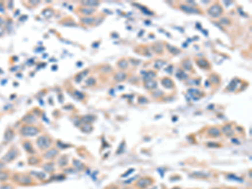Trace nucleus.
I'll use <instances>...</instances> for the list:
<instances>
[{
    "label": "nucleus",
    "instance_id": "20e7f679",
    "mask_svg": "<svg viewBox=\"0 0 252 189\" xmlns=\"http://www.w3.org/2000/svg\"><path fill=\"white\" fill-rule=\"evenodd\" d=\"M152 182H153V180L151 179V177H142L139 181H137L136 186L139 188L144 189L147 188V187H149L150 185H151Z\"/></svg>",
    "mask_w": 252,
    "mask_h": 189
},
{
    "label": "nucleus",
    "instance_id": "2f4dec72",
    "mask_svg": "<svg viewBox=\"0 0 252 189\" xmlns=\"http://www.w3.org/2000/svg\"><path fill=\"white\" fill-rule=\"evenodd\" d=\"M220 23L224 24V25H229L230 24V20L228 18H222L220 19Z\"/></svg>",
    "mask_w": 252,
    "mask_h": 189
},
{
    "label": "nucleus",
    "instance_id": "393cba45",
    "mask_svg": "<svg viewBox=\"0 0 252 189\" xmlns=\"http://www.w3.org/2000/svg\"><path fill=\"white\" fill-rule=\"evenodd\" d=\"M188 92L189 93H191L192 96H193V95H195V96H196V95H199V96H201V93H202L199 90L195 89V88H191V89H189Z\"/></svg>",
    "mask_w": 252,
    "mask_h": 189
},
{
    "label": "nucleus",
    "instance_id": "9d476101",
    "mask_svg": "<svg viewBox=\"0 0 252 189\" xmlns=\"http://www.w3.org/2000/svg\"><path fill=\"white\" fill-rule=\"evenodd\" d=\"M208 134L212 136V137H218L221 134L220 130L218 129V128H215V127H213V128H210L208 130Z\"/></svg>",
    "mask_w": 252,
    "mask_h": 189
},
{
    "label": "nucleus",
    "instance_id": "c756f323",
    "mask_svg": "<svg viewBox=\"0 0 252 189\" xmlns=\"http://www.w3.org/2000/svg\"><path fill=\"white\" fill-rule=\"evenodd\" d=\"M82 120H83V122H85V123H87V122H91L92 120H93V117H92V116H90V115L85 116V117L82 118Z\"/></svg>",
    "mask_w": 252,
    "mask_h": 189
},
{
    "label": "nucleus",
    "instance_id": "f3484780",
    "mask_svg": "<svg viewBox=\"0 0 252 189\" xmlns=\"http://www.w3.org/2000/svg\"><path fill=\"white\" fill-rule=\"evenodd\" d=\"M153 50L156 53H162L163 48H162V45L160 43H156L153 46Z\"/></svg>",
    "mask_w": 252,
    "mask_h": 189
},
{
    "label": "nucleus",
    "instance_id": "7ed1b4c3",
    "mask_svg": "<svg viewBox=\"0 0 252 189\" xmlns=\"http://www.w3.org/2000/svg\"><path fill=\"white\" fill-rule=\"evenodd\" d=\"M51 144V141L49 137L42 135L40 137H39L37 139V145L39 148H40L41 150H46L47 148H49Z\"/></svg>",
    "mask_w": 252,
    "mask_h": 189
},
{
    "label": "nucleus",
    "instance_id": "a211bd4d",
    "mask_svg": "<svg viewBox=\"0 0 252 189\" xmlns=\"http://www.w3.org/2000/svg\"><path fill=\"white\" fill-rule=\"evenodd\" d=\"M36 120V119L33 115H27L25 119H24V121H25V123H28V124L34 123Z\"/></svg>",
    "mask_w": 252,
    "mask_h": 189
},
{
    "label": "nucleus",
    "instance_id": "4468645a",
    "mask_svg": "<svg viewBox=\"0 0 252 189\" xmlns=\"http://www.w3.org/2000/svg\"><path fill=\"white\" fill-rule=\"evenodd\" d=\"M155 76H156L155 72H154L153 71H149L148 72L145 73V75H144V80H145V81L152 80Z\"/></svg>",
    "mask_w": 252,
    "mask_h": 189
},
{
    "label": "nucleus",
    "instance_id": "bb28decb",
    "mask_svg": "<svg viewBox=\"0 0 252 189\" xmlns=\"http://www.w3.org/2000/svg\"><path fill=\"white\" fill-rule=\"evenodd\" d=\"M210 81L213 83H218L220 80H219V77L217 75H212L210 76Z\"/></svg>",
    "mask_w": 252,
    "mask_h": 189
},
{
    "label": "nucleus",
    "instance_id": "ea45409f",
    "mask_svg": "<svg viewBox=\"0 0 252 189\" xmlns=\"http://www.w3.org/2000/svg\"><path fill=\"white\" fill-rule=\"evenodd\" d=\"M173 189H180V188H173Z\"/></svg>",
    "mask_w": 252,
    "mask_h": 189
},
{
    "label": "nucleus",
    "instance_id": "423d86ee",
    "mask_svg": "<svg viewBox=\"0 0 252 189\" xmlns=\"http://www.w3.org/2000/svg\"><path fill=\"white\" fill-rule=\"evenodd\" d=\"M17 155H18V151H17V150L12 149V150H10V151H9V152L4 155V157L3 158V160L4 162H11V161H13V160L17 156Z\"/></svg>",
    "mask_w": 252,
    "mask_h": 189
},
{
    "label": "nucleus",
    "instance_id": "2eb2a0df",
    "mask_svg": "<svg viewBox=\"0 0 252 189\" xmlns=\"http://www.w3.org/2000/svg\"><path fill=\"white\" fill-rule=\"evenodd\" d=\"M82 5H86V6H98L99 4V1H92V0H90V1H82Z\"/></svg>",
    "mask_w": 252,
    "mask_h": 189
},
{
    "label": "nucleus",
    "instance_id": "58836bf2",
    "mask_svg": "<svg viewBox=\"0 0 252 189\" xmlns=\"http://www.w3.org/2000/svg\"><path fill=\"white\" fill-rule=\"evenodd\" d=\"M124 189H131V188H124Z\"/></svg>",
    "mask_w": 252,
    "mask_h": 189
},
{
    "label": "nucleus",
    "instance_id": "4c0bfd02",
    "mask_svg": "<svg viewBox=\"0 0 252 189\" xmlns=\"http://www.w3.org/2000/svg\"><path fill=\"white\" fill-rule=\"evenodd\" d=\"M208 146H214V147H219L220 145L218 144H208Z\"/></svg>",
    "mask_w": 252,
    "mask_h": 189
},
{
    "label": "nucleus",
    "instance_id": "f03ea898",
    "mask_svg": "<svg viewBox=\"0 0 252 189\" xmlns=\"http://www.w3.org/2000/svg\"><path fill=\"white\" fill-rule=\"evenodd\" d=\"M208 14L211 17H213V18H218L223 13V9H222V7L218 3H215V4L212 5L209 8V9L208 10Z\"/></svg>",
    "mask_w": 252,
    "mask_h": 189
},
{
    "label": "nucleus",
    "instance_id": "c85d7f7f",
    "mask_svg": "<svg viewBox=\"0 0 252 189\" xmlns=\"http://www.w3.org/2000/svg\"><path fill=\"white\" fill-rule=\"evenodd\" d=\"M8 178V174L4 172H0V180L4 181Z\"/></svg>",
    "mask_w": 252,
    "mask_h": 189
},
{
    "label": "nucleus",
    "instance_id": "aec40b11",
    "mask_svg": "<svg viewBox=\"0 0 252 189\" xmlns=\"http://www.w3.org/2000/svg\"><path fill=\"white\" fill-rule=\"evenodd\" d=\"M182 66L186 70H191L192 67V62H190V60H185L182 62Z\"/></svg>",
    "mask_w": 252,
    "mask_h": 189
},
{
    "label": "nucleus",
    "instance_id": "6ab92c4d",
    "mask_svg": "<svg viewBox=\"0 0 252 189\" xmlns=\"http://www.w3.org/2000/svg\"><path fill=\"white\" fill-rule=\"evenodd\" d=\"M118 66L121 69H126L128 67V62L125 59H122L118 62Z\"/></svg>",
    "mask_w": 252,
    "mask_h": 189
},
{
    "label": "nucleus",
    "instance_id": "9b49d317",
    "mask_svg": "<svg viewBox=\"0 0 252 189\" xmlns=\"http://www.w3.org/2000/svg\"><path fill=\"white\" fill-rule=\"evenodd\" d=\"M222 131L224 134H225L227 136H232L234 134V130L230 125H226L222 128Z\"/></svg>",
    "mask_w": 252,
    "mask_h": 189
},
{
    "label": "nucleus",
    "instance_id": "b1692460",
    "mask_svg": "<svg viewBox=\"0 0 252 189\" xmlns=\"http://www.w3.org/2000/svg\"><path fill=\"white\" fill-rule=\"evenodd\" d=\"M82 12L83 13V14H85V15H91L92 13L94 12V9H91V8H84L83 9H82Z\"/></svg>",
    "mask_w": 252,
    "mask_h": 189
},
{
    "label": "nucleus",
    "instance_id": "7c9ffc66",
    "mask_svg": "<svg viewBox=\"0 0 252 189\" xmlns=\"http://www.w3.org/2000/svg\"><path fill=\"white\" fill-rule=\"evenodd\" d=\"M236 83H237V82H235V80L231 82V83L229 84V90H230V91H233V90H235V88H236Z\"/></svg>",
    "mask_w": 252,
    "mask_h": 189
},
{
    "label": "nucleus",
    "instance_id": "0eeeda50",
    "mask_svg": "<svg viewBox=\"0 0 252 189\" xmlns=\"http://www.w3.org/2000/svg\"><path fill=\"white\" fill-rule=\"evenodd\" d=\"M17 182H19V183H22V184H29L32 182V180L30 179V177L27 176H24V175H21V176H18L17 177Z\"/></svg>",
    "mask_w": 252,
    "mask_h": 189
},
{
    "label": "nucleus",
    "instance_id": "e433bc0d",
    "mask_svg": "<svg viewBox=\"0 0 252 189\" xmlns=\"http://www.w3.org/2000/svg\"><path fill=\"white\" fill-rule=\"evenodd\" d=\"M139 103H148V100L145 97H140V98H139Z\"/></svg>",
    "mask_w": 252,
    "mask_h": 189
},
{
    "label": "nucleus",
    "instance_id": "a878e982",
    "mask_svg": "<svg viewBox=\"0 0 252 189\" xmlns=\"http://www.w3.org/2000/svg\"><path fill=\"white\" fill-rule=\"evenodd\" d=\"M13 132L11 129H8L7 131H6V134H5V139L7 140V141H9V140H10L11 139L13 138Z\"/></svg>",
    "mask_w": 252,
    "mask_h": 189
},
{
    "label": "nucleus",
    "instance_id": "412c9836",
    "mask_svg": "<svg viewBox=\"0 0 252 189\" xmlns=\"http://www.w3.org/2000/svg\"><path fill=\"white\" fill-rule=\"evenodd\" d=\"M82 23L83 24H86V25H92L95 22V19L94 18H89V17H87V18H83L82 19Z\"/></svg>",
    "mask_w": 252,
    "mask_h": 189
},
{
    "label": "nucleus",
    "instance_id": "4be33fe9",
    "mask_svg": "<svg viewBox=\"0 0 252 189\" xmlns=\"http://www.w3.org/2000/svg\"><path fill=\"white\" fill-rule=\"evenodd\" d=\"M166 46H167V49L169 50V51H170L171 53H172L173 55H177V54L180 53V50H178L176 47L172 46H170V45H167Z\"/></svg>",
    "mask_w": 252,
    "mask_h": 189
},
{
    "label": "nucleus",
    "instance_id": "1a4fd4ad",
    "mask_svg": "<svg viewBox=\"0 0 252 189\" xmlns=\"http://www.w3.org/2000/svg\"><path fill=\"white\" fill-rule=\"evenodd\" d=\"M144 86L146 89H155L157 88V82L153 80H149L145 81L144 83Z\"/></svg>",
    "mask_w": 252,
    "mask_h": 189
},
{
    "label": "nucleus",
    "instance_id": "5701e85b",
    "mask_svg": "<svg viewBox=\"0 0 252 189\" xmlns=\"http://www.w3.org/2000/svg\"><path fill=\"white\" fill-rule=\"evenodd\" d=\"M165 64H166V62H165V61L158 60V61H156V62H155V64H154V66H155L156 69H161L162 67H163Z\"/></svg>",
    "mask_w": 252,
    "mask_h": 189
},
{
    "label": "nucleus",
    "instance_id": "f257e3e1",
    "mask_svg": "<svg viewBox=\"0 0 252 189\" xmlns=\"http://www.w3.org/2000/svg\"><path fill=\"white\" fill-rule=\"evenodd\" d=\"M39 133L37 128L33 126H24L20 129V134L23 136H34Z\"/></svg>",
    "mask_w": 252,
    "mask_h": 189
},
{
    "label": "nucleus",
    "instance_id": "a19ab883",
    "mask_svg": "<svg viewBox=\"0 0 252 189\" xmlns=\"http://www.w3.org/2000/svg\"><path fill=\"white\" fill-rule=\"evenodd\" d=\"M214 189H218V188H214Z\"/></svg>",
    "mask_w": 252,
    "mask_h": 189
},
{
    "label": "nucleus",
    "instance_id": "72a5a7b5",
    "mask_svg": "<svg viewBox=\"0 0 252 189\" xmlns=\"http://www.w3.org/2000/svg\"><path fill=\"white\" fill-rule=\"evenodd\" d=\"M75 96L77 98V99H83V98H84V95H83V93H82V92H77V91H76L75 92Z\"/></svg>",
    "mask_w": 252,
    "mask_h": 189
},
{
    "label": "nucleus",
    "instance_id": "39448f33",
    "mask_svg": "<svg viewBox=\"0 0 252 189\" xmlns=\"http://www.w3.org/2000/svg\"><path fill=\"white\" fill-rule=\"evenodd\" d=\"M181 9L183 10L184 12L188 13H200V10L198 8H193L192 6H189L187 4H182L180 6Z\"/></svg>",
    "mask_w": 252,
    "mask_h": 189
},
{
    "label": "nucleus",
    "instance_id": "ddd939ff",
    "mask_svg": "<svg viewBox=\"0 0 252 189\" xmlns=\"http://www.w3.org/2000/svg\"><path fill=\"white\" fill-rule=\"evenodd\" d=\"M58 151L56 149H51L50 151H48L46 154H45V157L47 158V159H51L53 157H55L56 155H57Z\"/></svg>",
    "mask_w": 252,
    "mask_h": 189
},
{
    "label": "nucleus",
    "instance_id": "c9c22d12",
    "mask_svg": "<svg viewBox=\"0 0 252 189\" xmlns=\"http://www.w3.org/2000/svg\"><path fill=\"white\" fill-rule=\"evenodd\" d=\"M94 83H95V79L92 78V77H90L88 81H87V84L89 85V86H91V85H92V84H94Z\"/></svg>",
    "mask_w": 252,
    "mask_h": 189
},
{
    "label": "nucleus",
    "instance_id": "f8f14e48",
    "mask_svg": "<svg viewBox=\"0 0 252 189\" xmlns=\"http://www.w3.org/2000/svg\"><path fill=\"white\" fill-rule=\"evenodd\" d=\"M126 77H127V75L125 72H117L115 76H114V79L117 81V82H122L124 80H125Z\"/></svg>",
    "mask_w": 252,
    "mask_h": 189
},
{
    "label": "nucleus",
    "instance_id": "473e14b6",
    "mask_svg": "<svg viewBox=\"0 0 252 189\" xmlns=\"http://www.w3.org/2000/svg\"><path fill=\"white\" fill-rule=\"evenodd\" d=\"M162 95V91H160V90H158V91H156V92H153V97H154V98H156V99L160 98Z\"/></svg>",
    "mask_w": 252,
    "mask_h": 189
},
{
    "label": "nucleus",
    "instance_id": "6e6552de",
    "mask_svg": "<svg viewBox=\"0 0 252 189\" xmlns=\"http://www.w3.org/2000/svg\"><path fill=\"white\" fill-rule=\"evenodd\" d=\"M162 84L166 88H172L174 87V83H173L172 80L168 77H165L162 80Z\"/></svg>",
    "mask_w": 252,
    "mask_h": 189
},
{
    "label": "nucleus",
    "instance_id": "cd10ccee",
    "mask_svg": "<svg viewBox=\"0 0 252 189\" xmlns=\"http://www.w3.org/2000/svg\"><path fill=\"white\" fill-rule=\"evenodd\" d=\"M176 76L179 77V78H181V79H185V78H187L188 77V76L186 75L182 71H179L178 72H177V74Z\"/></svg>",
    "mask_w": 252,
    "mask_h": 189
},
{
    "label": "nucleus",
    "instance_id": "f704fd0d",
    "mask_svg": "<svg viewBox=\"0 0 252 189\" xmlns=\"http://www.w3.org/2000/svg\"><path fill=\"white\" fill-rule=\"evenodd\" d=\"M44 168H45V170L47 171V172H52V171H53V166L50 165V164L46 165V166H44Z\"/></svg>",
    "mask_w": 252,
    "mask_h": 189
},
{
    "label": "nucleus",
    "instance_id": "dca6fc26",
    "mask_svg": "<svg viewBox=\"0 0 252 189\" xmlns=\"http://www.w3.org/2000/svg\"><path fill=\"white\" fill-rule=\"evenodd\" d=\"M197 64L202 68H206L208 66V62L205 59H198L197 61Z\"/></svg>",
    "mask_w": 252,
    "mask_h": 189
}]
</instances>
